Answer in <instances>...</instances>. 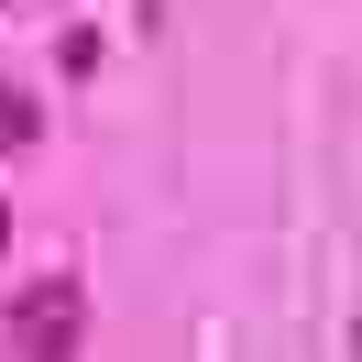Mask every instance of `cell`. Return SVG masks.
Wrapping results in <instances>:
<instances>
[{
  "instance_id": "cell-1",
  "label": "cell",
  "mask_w": 362,
  "mask_h": 362,
  "mask_svg": "<svg viewBox=\"0 0 362 362\" xmlns=\"http://www.w3.org/2000/svg\"><path fill=\"white\" fill-rule=\"evenodd\" d=\"M88 351V286L77 274H33L11 296V362H77Z\"/></svg>"
},
{
  "instance_id": "cell-3",
  "label": "cell",
  "mask_w": 362,
  "mask_h": 362,
  "mask_svg": "<svg viewBox=\"0 0 362 362\" xmlns=\"http://www.w3.org/2000/svg\"><path fill=\"white\" fill-rule=\"evenodd\" d=\"M0 252H11V198H0Z\"/></svg>"
},
{
  "instance_id": "cell-2",
  "label": "cell",
  "mask_w": 362,
  "mask_h": 362,
  "mask_svg": "<svg viewBox=\"0 0 362 362\" xmlns=\"http://www.w3.org/2000/svg\"><path fill=\"white\" fill-rule=\"evenodd\" d=\"M33 143H45V99L0 77V154H33Z\"/></svg>"
}]
</instances>
